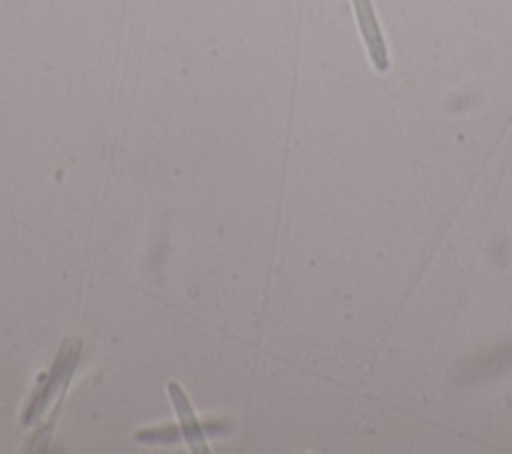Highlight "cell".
<instances>
[{"label": "cell", "mask_w": 512, "mask_h": 454, "mask_svg": "<svg viewBox=\"0 0 512 454\" xmlns=\"http://www.w3.org/2000/svg\"><path fill=\"white\" fill-rule=\"evenodd\" d=\"M78 354H80V342L78 340H66L62 350L58 352L56 356V362H54V368H52V374H50V380L48 384L44 386V392L40 394V398H34L30 408H28V416H26V422H30L48 402V398L58 392L60 388H64L68 384V378L72 376L74 372V366H76V360H78Z\"/></svg>", "instance_id": "cell-2"}, {"label": "cell", "mask_w": 512, "mask_h": 454, "mask_svg": "<svg viewBox=\"0 0 512 454\" xmlns=\"http://www.w3.org/2000/svg\"><path fill=\"white\" fill-rule=\"evenodd\" d=\"M168 394H170L172 406L176 410V416H178V422H180V430H182V436H184L188 448L194 454H208L210 448H208V444L204 440L202 426L196 420V414H194V410L190 406V400H188L186 392L180 388L178 382H170L168 384Z\"/></svg>", "instance_id": "cell-3"}, {"label": "cell", "mask_w": 512, "mask_h": 454, "mask_svg": "<svg viewBox=\"0 0 512 454\" xmlns=\"http://www.w3.org/2000/svg\"><path fill=\"white\" fill-rule=\"evenodd\" d=\"M356 22L360 36L364 40L366 52L370 56V62L374 64L376 72L384 74L390 70V56H388V46L384 40V34L380 30L372 0H352Z\"/></svg>", "instance_id": "cell-1"}]
</instances>
